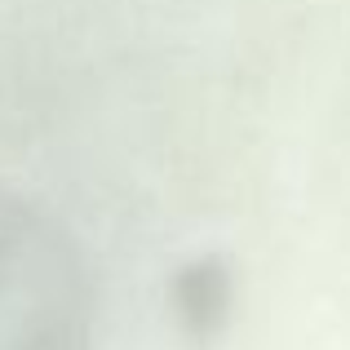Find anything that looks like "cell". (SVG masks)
I'll return each mask as SVG.
<instances>
[{
    "mask_svg": "<svg viewBox=\"0 0 350 350\" xmlns=\"http://www.w3.org/2000/svg\"><path fill=\"white\" fill-rule=\"evenodd\" d=\"M235 301V280L222 257H196L173 275V315L187 333L213 337Z\"/></svg>",
    "mask_w": 350,
    "mask_h": 350,
    "instance_id": "2",
    "label": "cell"
},
{
    "mask_svg": "<svg viewBox=\"0 0 350 350\" xmlns=\"http://www.w3.org/2000/svg\"><path fill=\"white\" fill-rule=\"evenodd\" d=\"M0 350H94V280L76 239L5 178Z\"/></svg>",
    "mask_w": 350,
    "mask_h": 350,
    "instance_id": "1",
    "label": "cell"
}]
</instances>
